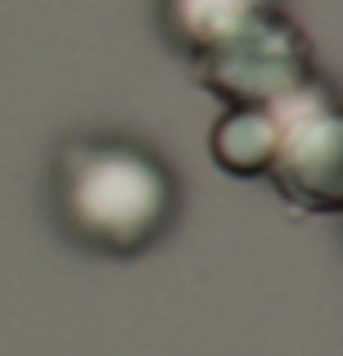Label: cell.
<instances>
[{"instance_id":"cell-3","label":"cell","mask_w":343,"mask_h":356,"mask_svg":"<svg viewBox=\"0 0 343 356\" xmlns=\"http://www.w3.org/2000/svg\"><path fill=\"white\" fill-rule=\"evenodd\" d=\"M194 72L217 99H226V108H266L317 77V63L294 18L271 9L212 50L194 54Z\"/></svg>"},{"instance_id":"cell-1","label":"cell","mask_w":343,"mask_h":356,"mask_svg":"<svg viewBox=\"0 0 343 356\" xmlns=\"http://www.w3.org/2000/svg\"><path fill=\"white\" fill-rule=\"evenodd\" d=\"M181 208L176 176L131 140H72L54 167V212L81 248L136 257L154 248Z\"/></svg>"},{"instance_id":"cell-2","label":"cell","mask_w":343,"mask_h":356,"mask_svg":"<svg viewBox=\"0 0 343 356\" xmlns=\"http://www.w3.org/2000/svg\"><path fill=\"white\" fill-rule=\"evenodd\" d=\"M271 108V158L266 181L303 212H339L343 203V118L335 90L321 81H303L294 95Z\"/></svg>"},{"instance_id":"cell-4","label":"cell","mask_w":343,"mask_h":356,"mask_svg":"<svg viewBox=\"0 0 343 356\" xmlns=\"http://www.w3.org/2000/svg\"><path fill=\"white\" fill-rule=\"evenodd\" d=\"M271 9H280V0H163V23L172 41L194 59Z\"/></svg>"},{"instance_id":"cell-5","label":"cell","mask_w":343,"mask_h":356,"mask_svg":"<svg viewBox=\"0 0 343 356\" xmlns=\"http://www.w3.org/2000/svg\"><path fill=\"white\" fill-rule=\"evenodd\" d=\"M271 108H230L212 127V158L230 176H262L271 158Z\"/></svg>"}]
</instances>
